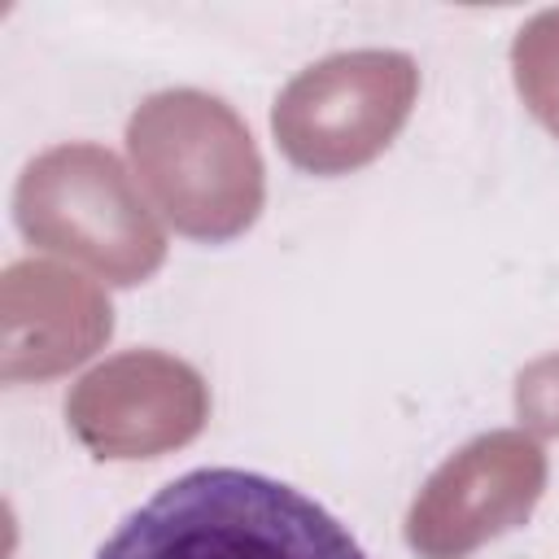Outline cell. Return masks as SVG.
I'll return each instance as SVG.
<instances>
[{
	"label": "cell",
	"mask_w": 559,
	"mask_h": 559,
	"mask_svg": "<svg viewBox=\"0 0 559 559\" xmlns=\"http://www.w3.org/2000/svg\"><path fill=\"white\" fill-rule=\"evenodd\" d=\"M96 559H367L301 489L249 467H192L140 502Z\"/></svg>",
	"instance_id": "obj_1"
}]
</instances>
